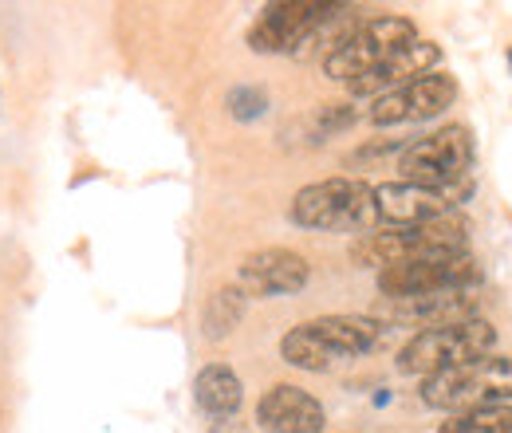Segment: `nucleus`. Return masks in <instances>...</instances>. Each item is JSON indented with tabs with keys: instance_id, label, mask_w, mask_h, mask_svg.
Listing matches in <instances>:
<instances>
[{
	"instance_id": "obj_4",
	"label": "nucleus",
	"mask_w": 512,
	"mask_h": 433,
	"mask_svg": "<svg viewBox=\"0 0 512 433\" xmlns=\"http://www.w3.org/2000/svg\"><path fill=\"white\" fill-rule=\"evenodd\" d=\"M422 402L430 410L446 414H469V410H489V406H512V359L509 355H485L461 367H449L418 386Z\"/></svg>"
},
{
	"instance_id": "obj_18",
	"label": "nucleus",
	"mask_w": 512,
	"mask_h": 433,
	"mask_svg": "<svg viewBox=\"0 0 512 433\" xmlns=\"http://www.w3.org/2000/svg\"><path fill=\"white\" fill-rule=\"evenodd\" d=\"M280 359H284L288 367H296V371H312V374L331 371V367L339 363V355L312 331V323H300V327H292V331L280 339Z\"/></svg>"
},
{
	"instance_id": "obj_7",
	"label": "nucleus",
	"mask_w": 512,
	"mask_h": 433,
	"mask_svg": "<svg viewBox=\"0 0 512 433\" xmlns=\"http://www.w3.org/2000/svg\"><path fill=\"white\" fill-rule=\"evenodd\" d=\"M414 40H418V28L406 16H371V20H359L347 32V40L323 56V75L351 87L359 75H367L371 67H379V63L390 60L394 52H402Z\"/></svg>"
},
{
	"instance_id": "obj_2",
	"label": "nucleus",
	"mask_w": 512,
	"mask_h": 433,
	"mask_svg": "<svg viewBox=\"0 0 512 433\" xmlns=\"http://www.w3.org/2000/svg\"><path fill=\"white\" fill-rule=\"evenodd\" d=\"M465 252H469V221L461 213H449L426 225L375 229L351 245V260L363 268H386V264H406V260L465 256Z\"/></svg>"
},
{
	"instance_id": "obj_8",
	"label": "nucleus",
	"mask_w": 512,
	"mask_h": 433,
	"mask_svg": "<svg viewBox=\"0 0 512 433\" xmlns=\"http://www.w3.org/2000/svg\"><path fill=\"white\" fill-rule=\"evenodd\" d=\"M477 284H481V264L469 252L379 268V292L386 300H414V296H434V292H473Z\"/></svg>"
},
{
	"instance_id": "obj_9",
	"label": "nucleus",
	"mask_w": 512,
	"mask_h": 433,
	"mask_svg": "<svg viewBox=\"0 0 512 433\" xmlns=\"http://www.w3.org/2000/svg\"><path fill=\"white\" fill-rule=\"evenodd\" d=\"M457 79L449 71H430L398 91H390L383 99H375L367 107V119L375 126H402V123H426V119H438L446 115L449 107L457 103Z\"/></svg>"
},
{
	"instance_id": "obj_22",
	"label": "nucleus",
	"mask_w": 512,
	"mask_h": 433,
	"mask_svg": "<svg viewBox=\"0 0 512 433\" xmlns=\"http://www.w3.org/2000/svg\"><path fill=\"white\" fill-rule=\"evenodd\" d=\"M209 433H245V430H241V422H237V418H217V422L209 426Z\"/></svg>"
},
{
	"instance_id": "obj_1",
	"label": "nucleus",
	"mask_w": 512,
	"mask_h": 433,
	"mask_svg": "<svg viewBox=\"0 0 512 433\" xmlns=\"http://www.w3.org/2000/svg\"><path fill=\"white\" fill-rule=\"evenodd\" d=\"M347 4H323V0H276L264 4L249 28V48L260 56H284V52H308L316 40L327 36V52L347 36L351 28Z\"/></svg>"
},
{
	"instance_id": "obj_10",
	"label": "nucleus",
	"mask_w": 512,
	"mask_h": 433,
	"mask_svg": "<svg viewBox=\"0 0 512 433\" xmlns=\"http://www.w3.org/2000/svg\"><path fill=\"white\" fill-rule=\"evenodd\" d=\"M465 197H469V182L453 189H430L414 186V182H383V186H375L379 229H406V225H426V221L449 217Z\"/></svg>"
},
{
	"instance_id": "obj_16",
	"label": "nucleus",
	"mask_w": 512,
	"mask_h": 433,
	"mask_svg": "<svg viewBox=\"0 0 512 433\" xmlns=\"http://www.w3.org/2000/svg\"><path fill=\"white\" fill-rule=\"evenodd\" d=\"M193 402L217 422V418H237L241 402H245V386L241 374L233 371L229 363H209L201 367L193 378Z\"/></svg>"
},
{
	"instance_id": "obj_19",
	"label": "nucleus",
	"mask_w": 512,
	"mask_h": 433,
	"mask_svg": "<svg viewBox=\"0 0 512 433\" xmlns=\"http://www.w3.org/2000/svg\"><path fill=\"white\" fill-rule=\"evenodd\" d=\"M438 433H512V406H489V410L449 414Z\"/></svg>"
},
{
	"instance_id": "obj_20",
	"label": "nucleus",
	"mask_w": 512,
	"mask_h": 433,
	"mask_svg": "<svg viewBox=\"0 0 512 433\" xmlns=\"http://www.w3.org/2000/svg\"><path fill=\"white\" fill-rule=\"evenodd\" d=\"M351 123H355V107H351V103H323V107H316V111L304 119L312 142H320V138H327V134H335V130H343V126H351Z\"/></svg>"
},
{
	"instance_id": "obj_14",
	"label": "nucleus",
	"mask_w": 512,
	"mask_h": 433,
	"mask_svg": "<svg viewBox=\"0 0 512 433\" xmlns=\"http://www.w3.org/2000/svg\"><path fill=\"white\" fill-rule=\"evenodd\" d=\"M386 319L418 327V331H438V327L477 319V296L473 292H434V296H414V300H386Z\"/></svg>"
},
{
	"instance_id": "obj_6",
	"label": "nucleus",
	"mask_w": 512,
	"mask_h": 433,
	"mask_svg": "<svg viewBox=\"0 0 512 433\" xmlns=\"http://www.w3.org/2000/svg\"><path fill=\"white\" fill-rule=\"evenodd\" d=\"M469 166H473V134L465 123H446L434 134L414 138L402 154H398V170L402 182L430 189H453L469 182Z\"/></svg>"
},
{
	"instance_id": "obj_17",
	"label": "nucleus",
	"mask_w": 512,
	"mask_h": 433,
	"mask_svg": "<svg viewBox=\"0 0 512 433\" xmlns=\"http://www.w3.org/2000/svg\"><path fill=\"white\" fill-rule=\"evenodd\" d=\"M245 311H249V296H245L237 284H221L217 292H209V300H205V308H201V335H205L209 343L229 339V335L241 327Z\"/></svg>"
},
{
	"instance_id": "obj_21",
	"label": "nucleus",
	"mask_w": 512,
	"mask_h": 433,
	"mask_svg": "<svg viewBox=\"0 0 512 433\" xmlns=\"http://www.w3.org/2000/svg\"><path fill=\"white\" fill-rule=\"evenodd\" d=\"M225 103H229V115H233V119L253 123V119H260V115L268 111V91H264V87H253V83H241V87L229 91Z\"/></svg>"
},
{
	"instance_id": "obj_13",
	"label": "nucleus",
	"mask_w": 512,
	"mask_h": 433,
	"mask_svg": "<svg viewBox=\"0 0 512 433\" xmlns=\"http://www.w3.org/2000/svg\"><path fill=\"white\" fill-rule=\"evenodd\" d=\"M438 63H442V48H438L434 40H422V36H418L414 44H406L402 52H394L390 60H383L379 67H371L367 75H359L347 91L375 103V99H383L390 91H398V87H406V83H414V79L438 71Z\"/></svg>"
},
{
	"instance_id": "obj_15",
	"label": "nucleus",
	"mask_w": 512,
	"mask_h": 433,
	"mask_svg": "<svg viewBox=\"0 0 512 433\" xmlns=\"http://www.w3.org/2000/svg\"><path fill=\"white\" fill-rule=\"evenodd\" d=\"M308 323L339 359L367 355L383 339V323L375 315H320V319H308Z\"/></svg>"
},
{
	"instance_id": "obj_3",
	"label": "nucleus",
	"mask_w": 512,
	"mask_h": 433,
	"mask_svg": "<svg viewBox=\"0 0 512 433\" xmlns=\"http://www.w3.org/2000/svg\"><path fill=\"white\" fill-rule=\"evenodd\" d=\"M292 221L300 229L320 233H375L379 209H375V186L363 178H327L312 182L292 197Z\"/></svg>"
},
{
	"instance_id": "obj_12",
	"label": "nucleus",
	"mask_w": 512,
	"mask_h": 433,
	"mask_svg": "<svg viewBox=\"0 0 512 433\" xmlns=\"http://www.w3.org/2000/svg\"><path fill=\"white\" fill-rule=\"evenodd\" d=\"M256 422L268 433H323L327 410L316 394L292 382H276L256 402Z\"/></svg>"
},
{
	"instance_id": "obj_5",
	"label": "nucleus",
	"mask_w": 512,
	"mask_h": 433,
	"mask_svg": "<svg viewBox=\"0 0 512 433\" xmlns=\"http://www.w3.org/2000/svg\"><path fill=\"white\" fill-rule=\"evenodd\" d=\"M497 351V327L489 319H465V323H453V327H438V331H418L402 351H398V371L402 374H418V378H430L449 367H461V363H473V359H485Z\"/></svg>"
},
{
	"instance_id": "obj_11",
	"label": "nucleus",
	"mask_w": 512,
	"mask_h": 433,
	"mask_svg": "<svg viewBox=\"0 0 512 433\" xmlns=\"http://www.w3.org/2000/svg\"><path fill=\"white\" fill-rule=\"evenodd\" d=\"M312 280V264L296 252V248L272 245V248H256L241 260L237 268V288L245 296H296L304 292Z\"/></svg>"
}]
</instances>
